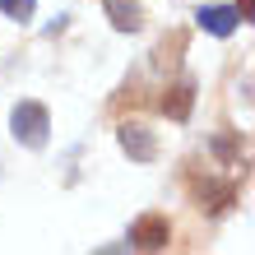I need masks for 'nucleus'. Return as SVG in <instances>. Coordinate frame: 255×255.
<instances>
[{"instance_id":"f257e3e1","label":"nucleus","mask_w":255,"mask_h":255,"mask_svg":"<svg viewBox=\"0 0 255 255\" xmlns=\"http://www.w3.org/2000/svg\"><path fill=\"white\" fill-rule=\"evenodd\" d=\"M9 126H14V139H19V144L42 148V144H47V130H51V116H47L42 102H19L14 116H9Z\"/></svg>"},{"instance_id":"f03ea898","label":"nucleus","mask_w":255,"mask_h":255,"mask_svg":"<svg viewBox=\"0 0 255 255\" xmlns=\"http://www.w3.org/2000/svg\"><path fill=\"white\" fill-rule=\"evenodd\" d=\"M167 237H172V228H167V218H162V214H144L130 228V242L139 246V251H162V246H167Z\"/></svg>"},{"instance_id":"7ed1b4c3","label":"nucleus","mask_w":255,"mask_h":255,"mask_svg":"<svg viewBox=\"0 0 255 255\" xmlns=\"http://www.w3.org/2000/svg\"><path fill=\"white\" fill-rule=\"evenodd\" d=\"M195 19H200L204 33L228 37V33H237V19H242V14H237L232 5H200V14H195Z\"/></svg>"},{"instance_id":"20e7f679","label":"nucleus","mask_w":255,"mask_h":255,"mask_svg":"<svg viewBox=\"0 0 255 255\" xmlns=\"http://www.w3.org/2000/svg\"><path fill=\"white\" fill-rule=\"evenodd\" d=\"M121 148L134 162H153L158 158V144H153V134H148L144 126H121Z\"/></svg>"},{"instance_id":"39448f33","label":"nucleus","mask_w":255,"mask_h":255,"mask_svg":"<svg viewBox=\"0 0 255 255\" xmlns=\"http://www.w3.org/2000/svg\"><path fill=\"white\" fill-rule=\"evenodd\" d=\"M190 190L200 195L209 209H228V204H232V195H237L232 186H218V181H209V176H204V181H200V176H190Z\"/></svg>"},{"instance_id":"423d86ee","label":"nucleus","mask_w":255,"mask_h":255,"mask_svg":"<svg viewBox=\"0 0 255 255\" xmlns=\"http://www.w3.org/2000/svg\"><path fill=\"white\" fill-rule=\"evenodd\" d=\"M190 102H195V88L190 84H176V88H167V98H162V112L176 116V121H186V116H190Z\"/></svg>"},{"instance_id":"0eeeda50","label":"nucleus","mask_w":255,"mask_h":255,"mask_svg":"<svg viewBox=\"0 0 255 255\" xmlns=\"http://www.w3.org/2000/svg\"><path fill=\"white\" fill-rule=\"evenodd\" d=\"M107 14H112V23L121 28V33H134V28H139V5H134V0H107Z\"/></svg>"},{"instance_id":"6e6552de","label":"nucleus","mask_w":255,"mask_h":255,"mask_svg":"<svg viewBox=\"0 0 255 255\" xmlns=\"http://www.w3.org/2000/svg\"><path fill=\"white\" fill-rule=\"evenodd\" d=\"M33 5H37V0H0V9H5L9 19H28V14H33Z\"/></svg>"},{"instance_id":"1a4fd4ad","label":"nucleus","mask_w":255,"mask_h":255,"mask_svg":"<svg viewBox=\"0 0 255 255\" xmlns=\"http://www.w3.org/2000/svg\"><path fill=\"white\" fill-rule=\"evenodd\" d=\"M237 14H242V19H251V14H255V0H242V5H237Z\"/></svg>"}]
</instances>
